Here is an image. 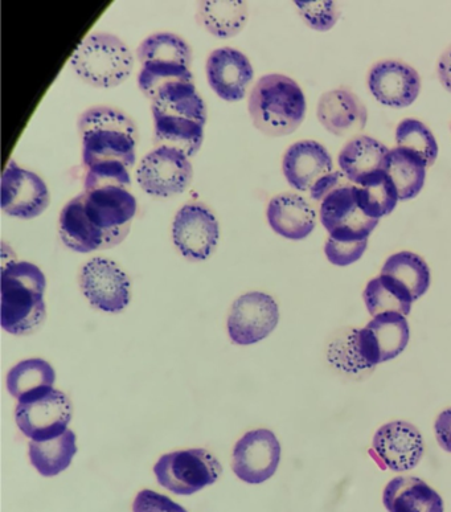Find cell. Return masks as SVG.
Returning <instances> with one entry per match:
<instances>
[{
    "instance_id": "4316f807",
    "label": "cell",
    "mask_w": 451,
    "mask_h": 512,
    "mask_svg": "<svg viewBox=\"0 0 451 512\" xmlns=\"http://www.w3.org/2000/svg\"><path fill=\"white\" fill-rule=\"evenodd\" d=\"M354 190L359 207L364 214L375 220L392 214L400 200L395 184L384 170L366 176L354 184Z\"/></svg>"
},
{
    "instance_id": "7c38bea8",
    "label": "cell",
    "mask_w": 451,
    "mask_h": 512,
    "mask_svg": "<svg viewBox=\"0 0 451 512\" xmlns=\"http://www.w3.org/2000/svg\"><path fill=\"white\" fill-rule=\"evenodd\" d=\"M80 286L90 305L105 313H120L130 303L129 277L106 258L96 257L82 266Z\"/></svg>"
},
{
    "instance_id": "2e32d148",
    "label": "cell",
    "mask_w": 451,
    "mask_h": 512,
    "mask_svg": "<svg viewBox=\"0 0 451 512\" xmlns=\"http://www.w3.org/2000/svg\"><path fill=\"white\" fill-rule=\"evenodd\" d=\"M371 454L381 468L401 473L420 464L424 456V440L420 430L407 421H392L377 430Z\"/></svg>"
},
{
    "instance_id": "484cf974",
    "label": "cell",
    "mask_w": 451,
    "mask_h": 512,
    "mask_svg": "<svg viewBox=\"0 0 451 512\" xmlns=\"http://www.w3.org/2000/svg\"><path fill=\"white\" fill-rule=\"evenodd\" d=\"M363 298L368 313L373 318L387 313H397L407 317L412 311L414 302L412 294L401 282L384 274L368 282Z\"/></svg>"
},
{
    "instance_id": "8fae6325",
    "label": "cell",
    "mask_w": 451,
    "mask_h": 512,
    "mask_svg": "<svg viewBox=\"0 0 451 512\" xmlns=\"http://www.w3.org/2000/svg\"><path fill=\"white\" fill-rule=\"evenodd\" d=\"M192 174L194 169L186 154L161 146L142 159L137 180L146 194L154 198H170L187 190Z\"/></svg>"
},
{
    "instance_id": "1f68e13d",
    "label": "cell",
    "mask_w": 451,
    "mask_h": 512,
    "mask_svg": "<svg viewBox=\"0 0 451 512\" xmlns=\"http://www.w3.org/2000/svg\"><path fill=\"white\" fill-rule=\"evenodd\" d=\"M137 56L139 63L146 64L151 61L159 63H178L191 68L192 51L180 36L161 32L143 40L138 47Z\"/></svg>"
},
{
    "instance_id": "ac0fdd59",
    "label": "cell",
    "mask_w": 451,
    "mask_h": 512,
    "mask_svg": "<svg viewBox=\"0 0 451 512\" xmlns=\"http://www.w3.org/2000/svg\"><path fill=\"white\" fill-rule=\"evenodd\" d=\"M368 86L380 104L408 108L421 92V77L403 61L383 60L369 71Z\"/></svg>"
},
{
    "instance_id": "4dcf8cb0",
    "label": "cell",
    "mask_w": 451,
    "mask_h": 512,
    "mask_svg": "<svg viewBox=\"0 0 451 512\" xmlns=\"http://www.w3.org/2000/svg\"><path fill=\"white\" fill-rule=\"evenodd\" d=\"M381 274L395 278L412 294L413 301L420 299L430 286V269L424 258L412 252H400L384 262Z\"/></svg>"
},
{
    "instance_id": "d4e9b609",
    "label": "cell",
    "mask_w": 451,
    "mask_h": 512,
    "mask_svg": "<svg viewBox=\"0 0 451 512\" xmlns=\"http://www.w3.org/2000/svg\"><path fill=\"white\" fill-rule=\"evenodd\" d=\"M426 163L413 151L395 147L385 158L384 171L395 184L400 200L416 198L424 188Z\"/></svg>"
},
{
    "instance_id": "6da1fadb",
    "label": "cell",
    "mask_w": 451,
    "mask_h": 512,
    "mask_svg": "<svg viewBox=\"0 0 451 512\" xmlns=\"http://www.w3.org/2000/svg\"><path fill=\"white\" fill-rule=\"evenodd\" d=\"M137 208L130 169L122 163L90 167L84 192L61 211V240L79 253L116 247L129 235Z\"/></svg>"
},
{
    "instance_id": "4fadbf2b",
    "label": "cell",
    "mask_w": 451,
    "mask_h": 512,
    "mask_svg": "<svg viewBox=\"0 0 451 512\" xmlns=\"http://www.w3.org/2000/svg\"><path fill=\"white\" fill-rule=\"evenodd\" d=\"M219 237V221L204 204L188 203L176 214L172 239L187 260H207L215 251Z\"/></svg>"
},
{
    "instance_id": "44dd1931",
    "label": "cell",
    "mask_w": 451,
    "mask_h": 512,
    "mask_svg": "<svg viewBox=\"0 0 451 512\" xmlns=\"http://www.w3.org/2000/svg\"><path fill=\"white\" fill-rule=\"evenodd\" d=\"M317 116L323 128L336 137H348L366 128V105L348 89H334L323 94L318 102Z\"/></svg>"
},
{
    "instance_id": "3957f363",
    "label": "cell",
    "mask_w": 451,
    "mask_h": 512,
    "mask_svg": "<svg viewBox=\"0 0 451 512\" xmlns=\"http://www.w3.org/2000/svg\"><path fill=\"white\" fill-rule=\"evenodd\" d=\"M409 337L404 315L380 314L363 329L352 330L344 341L332 344L330 362L347 372L369 370L397 358L407 348Z\"/></svg>"
},
{
    "instance_id": "52a82bcc",
    "label": "cell",
    "mask_w": 451,
    "mask_h": 512,
    "mask_svg": "<svg viewBox=\"0 0 451 512\" xmlns=\"http://www.w3.org/2000/svg\"><path fill=\"white\" fill-rule=\"evenodd\" d=\"M73 71L96 88L121 85L133 72L134 57L117 36L96 32L82 40L71 57Z\"/></svg>"
},
{
    "instance_id": "5bb4252c",
    "label": "cell",
    "mask_w": 451,
    "mask_h": 512,
    "mask_svg": "<svg viewBox=\"0 0 451 512\" xmlns=\"http://www.w3.org/2000/svg\"><path fill=\"white\" fill-rule=\"evenodd\" d=\"M280 321L276 301L268 294L252 292L244 294L232 305L228 317V333L239 346L264 341Z\"/></svg>"
},
{
    "instance_id": "f35d334b",
    "label": "cell",
    "mask_w": 451,
    "mask_h": 512,
    "mask_svg": "<svg viewBox=\"0 0 451 512\" xmlns=\"http://www.w3.org/2000/svg\"><path fill=\"white\" fill-rule=\"evenodd\" d=\"M437 75L442 86L451 93V45L438 60Z\"/></svg>"
},
{
    "instance_id": "603a6c76",
    "label": "cell",
    "mask_w": 451,
    "mask_h": 512,
    "mask_svg": "<svg viewBox=\"0 0 451 512\" xmlns=\"http://www.w3.org/2000/svg\"><path fill=\"white\" fill-rule=\"evenodd\" d=\"M383 502L389 512H444L441 495L414 477L392 479L385 486Z\"/></svg>"
},
{
    "instance_id": "cb8c5ba5",
    "label": "cell",
    "mask_w": 451,
    "mask_h": 512,
    "mask_svg": "<svg viewBox=\"0 0 451 512\" xmlns=\"http://www.w3.org/2000/svg\"><path fill=\"white\" fill-rule=\"evenodd\" d=\"M388 153V147L377 139L359 135L347 142L340 151V170L352 184H358L366 176L384 170Z\"/></svg>"
},
{
    "instance_id": "e0dca14e",
    "label": "cell",
    "mask_w": 451,
    "mask_h": 512,
    "mask_svg": "<svg viewBox=\"0 0 451 512\" xmlns=\"http://www.w3.org/2000/svg\"><path fill=\"white\" fill-rule=\"evenodd\" d=\"M49 206L47 184L35 172L8 162L2 175V210L16 219L31 220Z\"/></svg>"
},
{
    "instance_id": "7a4b0ae2",
    "label": "cell",
    "mask_w": 451,
    "mask_h": 512,
    "mask_svg": "<svg viewBox=\"0 0 451 512\" xmlns=\"http://www.w3.org/2000/svg\"><path fill=\"white\" fill-rule=\"evenodd\" d=\"M155 147H171L194 157L203 145L207 106L195 83H172L151 98Z\"/></svg>"
},
{
    "instance_id": "f546056e",
    "label": "cell",
    "mask_w": 451,
    "mask_h": 512,
    "mask_svg": "<svg viewBox=\"0 0 451 512\" xmlns=\"http://www.w3.org/2000/svg\"><path fill=\"white\" fill-rule=\"evenodd\" d=\"M56 372L43 359L23 360L12 367L7 375V388L16 400L53 388Z\"/></svg>"
},
{
    "instance_id": "7402d4cb",
    "label": "cell",
    "mask_w": 451,
    "mask_h": 512,
    "mask_svg": "<svg viewBox=\"0 0 451 512\" xmlns=\"http://www.w3.org/2000/svg\"><path fill=\"white\" fill-rule=\"evenodd\" d=\"M266 216L270 228L287 240L306 239L317 227V212L295 194H281L270 200Z\"/></svg>"
},
{
    "instance_id": "8992f818",
    "label": "cell",
    "mask_w": 451,
    "mask_h": 512,
    "mask_svg": "<svg viewBox=\"0 0 451 512\" xmlns=\"http://www.w3.org/2000/svg\"><path fill=\"white\" fill-rule=\"evenodd\" d=\"M249 114L254 126L270 137L294 133L306 116V98L301 86L284 75H266L249 96Z\"/></svg>"
},
{
    "instance_id": "8d00e7d4",
    "label": "cell",
    "mask_w": 451,
    "mask_h": 512,
    "mask_svg": "<svg viewBox=\"0 0 451 512\" xmlns=\"http://www.w3.org/2000/svg\"><path fill=\"white\" fill-rule=\"evenodd\" d=\"M133 512H187V510L166 495L153 490H142L134 499Z\"/></svg>"
},
{
    "instance_id": "9a60e30c",
    "label": "cell",
    "mask_w": 451,
    "mask_h": 512,
    "mask_svg": "<svg viewBox=\"0 0 451 512\" xmlns=\"http://www.w3.org/2000/svg\"><path fill=\"white\" fill-rule=\"evenodd\" d=\"M281 461V445L272 430L257 429L244 434L233 450L232 468L237 477L260 485L272 478Z\"/></svg>"
},
{
    "instance_id": "5b68a950",
    "label": "cell",
    "mask_w": 451,
    "mask_h": 512,
    "mask_svg": "<svg viewBox=\"0 0 451 512\" xmlns=\"http://www.w3.org/2000/svg\"><path fill=\"white\" fill-rule=\"evenodd\" d=\"M44 273L31 262H11L2 270V327L12 335L34 333L44 322Z\"/></svg>"
},
{
    "instance_id": "d590c367",
    "label": "cell",
    "mask_w": 451,
    "mask_h": 512,
    "mask_svg": "<svg viewBox=\"0 0 451 512\" xmlns=\"http://www.w3.org/2000/svg\"><path fill=\"white\" fill-rule=\"evenodd\" d=\"M368 240L364 241H338L328 237L325 253L328 261L336 266H348L359 261L366 253Z\"/></svg>"
},
{
    "instance_id": "d6a6232c",
    "label": "cell",
    "mask_w": 451,
    "mask_h": 512,
    "mask_svg": "<svg viewBox=\"0 0 451 512\" xmlns=\"http://www.w3.org/2000/svg\"><path fill=\"white\" fill-rule=\"evenodd\" d=\"M192 81H194V75L190 67L178 63L151 61V63L142 64L138 75L139 89L150 100L163 86L172 83H192Z\"/></svg>"
},
{
    "instance_id": "836d02e7",
    "label": "cell",
    "mask_w": 451,
    "mask_h": 512,
    "mask_svg": "<svg viewBox=\"0 0 451 512\" xmlns=\"http://www.w3.org/2000/svg\"><path fill=\"white\" fill-rule=\"evenodd\" d=\"M397 147L416 153L426 166H433L438 157V145L432 130L424 122L407 118L396 129Z\"/></svg>"
},
{
    "instance_id": "d6986e66",
    "label": "cell",
    "mask_w": 451,
    "mask_h": 512,
    "mask_svg": "<svg viewBox=\"0 0 451 512\" xmlns=\"http://www.w3.org/2000/svg\"><path fill=\"white\" fill-rule=\"evenodd\" d=\"M205 72L213 92L227 102L244 100L246 90L254 77L248 57L231 47L213 51L208 56Z\"/></svg>"
},
{
    "instance_id": "ffe728a7",
    "label": "cell",
    "mask_w": 451,
    "mask_h": 512,
    "mask_svg": "<svg viewBox=\"0 0 451 512\" xmlns=\"http://www.w3.org/2000/svg\"><path fill=\"white\" fill-rule=\"evenodd\" d=\"M282 170L287 183L297 191L313 190L334 172V162L325 146L315 141H299L286 150Z\"/></svg>"
},
{
    "instance_id": "74e56055",
    "label": "cell",
    "mask_w": 451,
    "mask_h": 512,
    "mask_svg": "<svg viewBox=\"0 0 451 512\" xmlns=\"http://www.w3.org/2000/svg\"><path fill=\"white\" fill-rule=\"evenodd\" d=\"M434 430H436L438 444L446 452L451 453V408L440 413L434 424Z\"/></svg>"
},
{
    "instance_id": "ba28073f",
    "label": "cell",
    "mask_w": 451,
    "mask_h": 512,
    "mask_svg": "<svg viewBox=\"0 0 451 512\" xmlns=\"http://www.w3.org/2000/svg\"><path fill=\"white\" fill-rule=\"evenodd\" d=\"M159 485L176 495H192L211 486L223 468L205 449L179 450L164 454L154 466Z\"/></svg>"
},
{
    "instance_id": "e575fe53",
    "label": "cell",
    "mask_w": 451,
    "mask_h": 512,
    "mask_svg": "<svg viewBox=\"0 0 451 512\" xmlns=\"http://www.w3.org/2000/svg\"><path fill=\"white\" fill-rule=\"evenodd\" d=\"M301 16L313 30L328 31L339 19L338 6L334 2H295Z\"/></svg>"
},
{
    "instance_id": "277c9868",
    "label": "cell",
    "mask_w": 451,
    "mask_h": 512,
    "mask_svg": "<svg viewBox=\"0 0 451 512\" xmlns=\"http://www.w3.org/2000/svg\"><path fill=\"white\" fill-rule=\"evenodd\" d=\"M79 133L86 170L102 163L133 169L138 130L126 114L110 106H94L81 114Z\"/></svg>"
},
{
    "instance_id": "30bf717a",
    "label": "cell",
    "mask_w": 451,
    "mask_h": 512,
    "mask_svg": "<svg viewBox=\"0 0 451 512\" xmlns=\"http://www.w3.org/2000/svg\"><path fill=\"white\" fill-rule=\"evenodd\" d=\"M319 214L328 235L338 241L368 240L379 224V220L371 219L359 207L354 184L347 178L323 198Z\"/></svg>"
},
{
    "instance_id": "9c48e42d",
    "label": "cell",
    "mask_w": 451,
    "mask_h": 512,
    "mask_svg": "<svg viewBox=\"0 0 451 512\" xmlns=\"http://www.w3.org/2000/svg\"><path fill=\"white\" fill-rule=\"evenodd\" d=\"M72 412L68 396L59 389L49 388L19 400L15 419L24 436L43 442L67 432Z\"/></svg>"
},
{
    "instance_id": "83f0119b",
    "label": "cell",
    "mask_w": 451,
    "mask_h": 512,
    "mask_svg": "<svg viewBox=\"0 0 451 512\" xmlns=\"http://www.w3.org/2000/svg\"><path fill=\"white\" fill-rule=\"evenodd\" d=\"M77 453L76 434L68 429L60 437L30 442V461L43 477H56L72 464Z\"/></svg>"
},
{
    "instance_id": "f1b7e54d",
    "label": "cell",
    "mask_w": 451,
    "mask_h": 512,
    "mask_svg": "<svg viewBox=\"0 0 451 512\" xmlns=\"http://www.w3.org/2000/svg\"><path fill=\"white\" fill-rule=\"evenodd\" d=\"M199 18L213 36L229 39L245 27L248 7L244 2H202Z\"/></svg>"
}]
</instances>
